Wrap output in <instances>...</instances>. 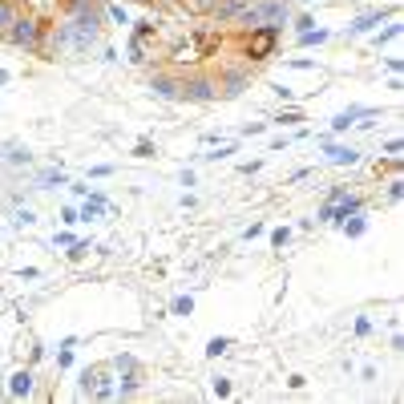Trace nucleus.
I'll use <instances>...</instances> for the list:
<instances>
[{"label":"nucleus","mask_w":404,"mask_h":404,"mask_svg":"<svg viewBox=\"0 0 404 404\" xmlns=\"http://www.w3.org/2000/svg\"><path fill=\"white\" fill-rule=\"evenodd\" d=\"M109 364H94V368H85L81 372V392L85 396H94V401H114L118 396V388H114V380H109Z\"/></svg>","instance_id":"1"},{"label":"nucleus","mask_w":404,"mask_h":404,"mask_svg":"<svg viewBox=\"0 0 404 404\" xmlns=\"http://www.w3.org/2000/svg\"><path fill=\"white\" fill-rule=\"evenodd\" d=\"M243 24H271V28H279V24L287 21V0H263V4H247L243 12Z\"/></svg>","instance_id":"2"},{"label":"nucleus","mask_w":404,"mask_h":404,"mask_svg":"<svg viewBox=\"0 0 404 404\" xmlns=\"http://www.w3.org/2000/svg\"><path fill=\"white\" fill-rule=\"evenodd\" d=\"M356 211H360V198H352L348 191H332V198L319 207V222H340V218H348Z\"/></svg>","instance_id":"3"},{"label":"nucleus","mask_w":404,"mask_h":404,"mask_svg":"<svg viewBox=\"0 0 404 404\" xmlns=\"http://www.w3.org/2000/svg\"><path fill=\"white\" fill-rule=\"evenodd\" d=\"M279 45V28H271V24H259L255 33H251V41H247V57L251 61H263V57H271Z\"/></svg>","instance_id":"4"},{"label":"nucleus","mask_w":404,"mask_h":404,"mask_svg":"<svg viewBox=\"0 0 404 404\" xmlns=\"http://www.w3.org/2000/svg\"><path fill=\"white\" fill-rule=\"evenodd\" d=\"M4 33H8L12 45H37V24L33 21H12Z\"/></svg>","instance_id":"5"},{"label":"nucleus","mask_w":404,"mask_h":404,"mask_svg":"<svg viewBox=\"0 0 404 404\" xmlns=\"http://www.w3.org/2000/svg\"><path fill=\"white\" fill-rule=\"evenodd\" d=\"M178 97H191V101H211L214 89H211V81H186V85H178Z\"/></svg>","instance_id":"6"},{"label":"nucleus","mask_w":404,"mask_h":404,"mask_svg":"<svg viewBox=\"0 0 404 404\" xmlns=\"http://www.w3.org/2000/svg\"><path fill=\"white\" fill-rule=\"evenodd\" d=\"M8 392H12V396H28V392H33V372H17V376L8 380Z\"/></svg>","instance_id":"7"},{"label":"nucleus","mask_w":404,"mask_h":404,"mask_svg":"<svg viewBox=\"0 0 404 404\" xmlns=\"http://www.w3.org/2000/svg\"><path fill=\"white\" fill-rule=\"evenodd\" d=\"M243 8H247V0H227V4H214V17H218V21H231Z\"/></svg>","instance_id":"8"},{"label":"nucleus","mask_w":404,"mask_h":404,"mask_svg":"<svg viewBox=\"0 0 404 404\" xmlns=\"http://www.w3.org/2000/svg\"><path fill=\"white\" fill-rule=\"evenodd\" d=\"M328 162H335V166L348 162V166H352V162H356V150H348V146H332V150H328Z\"/></svg>","instance_id":"9"},{"label":"nucleus","mask_w":404,"mask_h":404,"mask_svg":"<svg viewBox=\"0 0 404 404\" xmlns=\"http://www.w3.org/2000/svg\"><path fill=\"white\" fill-rule=\"evenodd\" d=\"M150 89H154L158 97H166V101H174V97H178V85H174L170 77H154V85H150Z\"/></svg>","instance_id":"10"},{"label":"nucleus","mask_w":404,"mask_h":404,"mask_svg":"<svg viewBox=\"0 0 404 404\" xmlns=\"http://www.w3.org/2000/svg\"><path fill=\"white\" fill-rule=\"evenodd\" d=\"M384 21V12H368V17H360L356 24H352V28H348V33H368V28H376V24Z\"/></svg>","instance_id":"11"},{"label":"nucleus","mask_w":404,"mask_h":404,"mask_svg":"<svg viewBox=\"0 0 404 404\" xmlns=\"http://www.w3.org/2000/svg\"><path fill=\"white\" fill-rule=\"evenodd\" d=\"M17 21V12H12V4H8V0H0V33H4V28H8V24Z\"/></svg>","instance_id":"12"},{"label":"nucleus","mask_w":404,"mask_h":404,"mask_svg":"<svg viewBox=\"0 0 404 404\" xmlns=\"http://www.w3.org/2000/svg\"><path fill=\"white\" fill-rule=\"evenodd\" d=\"M227 85H231L227 94L235 97V94H243V85H247V77H243V73H231V77H227Z\"/></svg>","instance_id":"13"},{"label":"nucleus","mask_w":404,"mask_h":404,"mask_svg":"<svg viewBox=\"0 0 404 404\" xmlns=\"http://www.w3.org/2000/svg\"><path fill=\"white\" fill-rule=\"evenodd\" d=\"M344 231H348L352 238H356V235H364V218H360V211L352 214V222H344Z\"/></svg>","instance_id":"14"},{"label":"nucleus","mask_w":404,"mask_h":404,"mask_svg":"<svg viewBox=\"0 0 404 404\" xmlns=\"http://www.w3.org/2000/svg\"><path fill=\"white\" fill-rule=\"evenodd\" d=\"M227 348H231V340H222V335H218V340H211V344H207V352H211V356H222Z\"/></svg>","instance_id":"15"},{"label":"nucleus","mask_w":404,"mask_h":404,"mask_svg":"<svg viewBox=\"0 0 404 404\" xmlns=\"http://www.w3.org/2000/svg\"><path fill=\"white\" fill-rule=\"evenodd\" d=\"M191 308H194V299H191V295H182V299H174V315H191Z\"/></svg>","instance_id":"16"},{"label":"nucleus","mask_w":404,"mask_h":404,"mask_svg":"<svg viewBox=\"0 0 404 404\" xmlns=\"http://www.w3.org/2000/svg\"><path fill=\"white\" fill-rule=\"evenodd\" d=\"M319 41H328V33H319V28L311 33V28H304V45H319Z\"/></svg>","instance_id":"17"},{"label":"nucleus","mask_w":404,"mask_h":404,"mask_svg":"<svg viewBox=\"0 0 404 404\" xmlns=\"http://www.w3.org/2000/svg\"><path fill=\"white\" fill-rule=\"evenodd\" d=\"M401 37V24H392V28H384L380 37H376V45H384V41H396Z\"/></svg>","instance_id":"18"},{"label":"nucleus","mask_w":404,"mask_h":404,"mask_svg":"<svg viewBox=\"0 0 404 404\" xmlns=\"http://www.w3.org/2000/svg\"><path fill=\"white\" fill-rule=\"evenodd\" d=\"M101 214V198H94V202H85V211H81V218H97Z\"/></svg>","instance_id":"19"},{"label":"nucleus","mask_w":404,"mask_h":404,"mask_svg":"<svg viewBox=\"0 0 404 404\" xmlns=\"http://www.w3.org/2000/svg\"><path fill=\"white\" fill-rule=\"evenodd\" d=\"M287 238H291V231H287V227H279V231H271V243H275V247H283Z\"/></svg>","instance_id":"20"},{"label":"nucleus","mask_w":404,"mask_h":404,"mask_svg":"<svg viewBox=\"0 0 404 404\" xmlns=\"http://www.w3.org/2000/svg\"><path fill=\"white\" fill-rule=\"evenodd\" d=\"M214 396H231V380L218 376V380H214Z\"/></svg>","instance_id":"21"},{"label":"nucleus","mask_w":404,"mask_h":404,"mask_svg":"<svg viewBox=\"0 0 404 404\" xmlns=\"http://www.w3.org/2000/svg\"><path fill=\"white\" fill-rule=\"evenodd\" d=\"M134 154H138V158H154V146H150V142H138V150H134Z\"/></svg>","instance_id":"22"},{"label":"nucleus","mask_w":404,"mask_h":404,"mask_svg":"<svg viewBox=\"0 0 404 404\" xmlns=\"http://www.w3.org/2000/svg\"><path fill=\"white\" fill-rule=\"evenodd\" d=\"M401 194H404V182H392V186H388V198H392V202H401Z\"/></svg>","instance_id":"23"},{"label":"nucleus","mask_w":404,"mask_h":404,"mask_svg":"<svg viewBox=\"0 0 404 404\" xmlns=\"http://www.w3.org/2000/svg\"><path fill=\"white\" fill-rule=\"evenodd\" d=\"M85 251H89V243H77V247L69 251V259H85Z\"/></svg>","instance_id":"24"}]
</instances>
